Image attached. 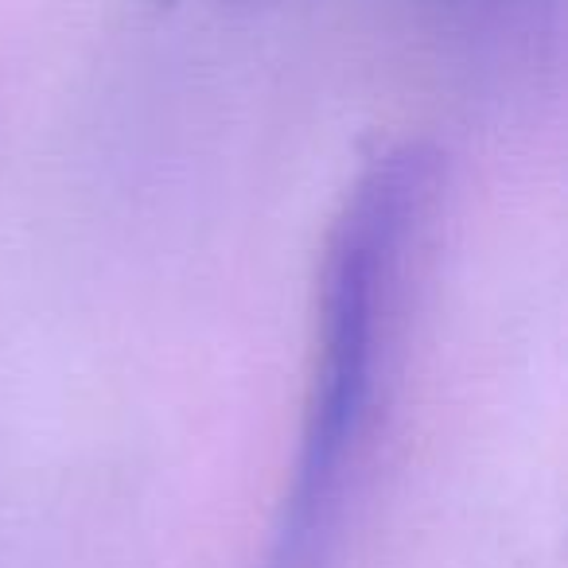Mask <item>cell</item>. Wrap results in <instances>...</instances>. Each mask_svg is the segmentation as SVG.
Returning a JSON list of instances; mask_svg holds the SVG:
<instances>
[{
	"instance_id": "obj_1",
	"label": "cell",
	"mask_w": 568,
	"mask_h": 568,
	"mask_svg": "<svg viewBox=\"0 0 568 568\" xmlns=\"http://www.w3.org/2000/svg\"><path fill=\"white\" fill-rule=\"evenodd\" d=\"M436 211L440 160L405 144L374 160L335 214L301 448L265 568H339L386 436Z\"/></svg>"
}]
</instances>
